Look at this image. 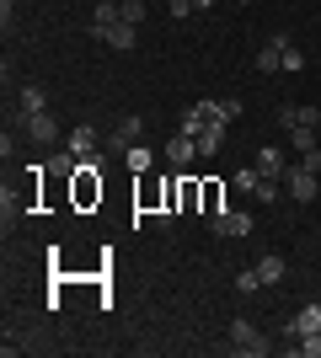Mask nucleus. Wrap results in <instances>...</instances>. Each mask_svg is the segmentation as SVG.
Here are the masks:
<instances>
[{
	"label": "nucleus",
	"mask_w": 321,
	"mask_h": 358,
	"mask_svg": "<svg viewBox=\"0 0 321 358\" xmlns=\"http://www.w3.org/2000/svg\"><path fill=\"white\" fill-rule=\"evenodd\" d=\"M199 107H204V118H209V123H220V129L241 118V102H236V96H220V102H199Z\"/></svg>",
	"instance_id": "12"
},
{
	"label": "nucleus",
	"mask_w": 321,
	"mask_h": 358,
	"mask_svg": "<svg viewBox=\"0 0 321 358\" xmlns=\"http://www.w3.org/2000/svg\"><path fill=\"white\" fill-rule=\"evenodd\" d=\"M48 107V96H43V86H38V80H27V86L16 91V123H27L32 113H43Z\"/></svg>",
	"instance_id": "7"
},
{
	"label": "nucleus",
	"mask_w": 321,
	"mask_h": 358,
	"mask_svg": "<svg viewBox=\"0 0 321 358\" xmlns=\"http://www.w3.org/2000/svg\"><path fill=\"white\" fill-rule=\"evenodd\" d=\"M171 16L183 22V16H193V0H171Z\"/></svg>",
	"instance_id": "29"
},
{
	"label": "nucleus",
	"mask_w": 321,
	"mask_h": 358,
	"mask_svg": "<svg viewBox=\"0 0 321 358\" xmlns=\"http://www.w3.org/2000/svg\"><path fill=\"white\" fill-rule=\"evenodd\" d=\"M257 278H262V284H268V289H278V284H284V278H290V262H284V257H278V252L257 257Z\"/></svg>",
	"instance_id": "11"
},
{
	"label": "nucleus",
	"mask_w": 321,
	"mask_h": 358,
	"mask_svg": "<svg viewBox=\"0 0 321 358\" xmlns=\"http://www.w3.org/2000/svg\"><path fill=\"white\" fill-rule=\"evenodd\" d=\"M257 182H262L257 166H241V171H230V187H236V193H246V198L257 193Z\"/></svg>",
	"instance_id": "15"
},
{
	"label": "nucleus",
	"mask_w": 321,
	"mask_h": 358,
	"mask_svg": "<svg viewBox=\"0 0 321 358\" xmlns=\"http://www.w3.org/2000/svg\"><path fill=\"white\" fill-rule=\"evenodd\" d=\"M284 193H290L294 203H311V198L321 193V177L311 166H290V171H284Z\"/></svg>",
	"instance_id": "2"
},
{
	"label": "nucleus",
	"mask_w": 321,
	"mask_h": 358,
	"mask_svg": "<svg viewBox=\"0 0 321 358\" xmlns=\"http://www.w3.org/2000/svg\"><path fill=\"white\" fill-rule=\"evenodd\" d=\"M284 43H290V38H268V48H257V70L262 75L284 70Z\"/></svg>",
	"instance_id": "13"
},
{
	"label": "nucleus",
	"mask_w": 321,
	"mask_h": 358,
	"mask_svg": "<svg viewBox=\"0 0 321 358\" xmlns=\"http://www.w3.org/2000/svg\"><path fill=\"white\" fill-rule=\"evenodd\" d=\"M76 198H80V203L102 198V177H97V171H76Z\"/></svg>",
	"instance_id": "14"
},
{
	"label": "nucleus",
	"mask_w": 321,
	"mask_h": 358,
	"mask_svg": "<svg viewBox=\"0 0 321 358\" xmlns=\"http://www.w3.org/2000/svg\"><path fill=\"white\" fill-rule=\"evenodd\" d=\"M294 123H300V107L284 102V107H278V129H294Z\"/></svg>",
	"instance_id": "27"
},
{
	"label": "nucleus",
	"mask_w": 321,
	"mask_h": 358,
	"mask_svg": "<svg viewBox=\"0 0 321 358\" xmlns=\"http://www.w3.org/2000/svg\"><path fill=\"white\" fill-rule=\"evenodd\" d=\"M290 145L306 155V150H316V129H290Z\"/></svg>",
	"instance_id": "24"
},
{
	"label": "nucleus",
	"mask_w": 321,
	"mask_h": 358,
	"mask_svg": "<svg viewBox=\"0 0 321 358\" xmlns=\"http://www.w3.org/2000/svg\"><path fill=\"white\" fill-rule=\"evenodd\" d=\"M300 166H311V171L321 177V150H306V155H300Z\"/></svg>",
	"instance_id": "28"
},
{
	"label": "nucleus",
	"mask_w": 321,
	"mask_h": 358,
	"mask_svg": "<svg viewBox=\"0 0 321 358\" xmlns=\"http://www.w3.org/2000/svg\"><path fill=\"white\" fill-rule=\"evenodd\" d=\"M236 6H252V0H236Z\"/></svg>",
	"instance_id": "32"
},
{
	"label": "nucleus",
	"mask_w": 321,
	"mask_h": 358,
	"mask_svg": "<svg viewBox=\"0 0 321 358\" xmlns=\"http://www.w3.org/2000/svg\"><path fill=\"white\" fill-rule=\"evenodd\" d=\"M16 6H22V0H0V16H6V22H11V11Z\"/></svg>",
	"instance_id": "30"
},
{
	"label": "nucleus",
	"mask_w": 321,
	"mask_h": 358,
	"mask_svg": "<svg viewBox=\"0 0 321 358\" xmlns=\"http://www.w3.org/2000/svg\"><path fill=\"white\" fill-rule=\"evenodd\" d=\"M294 129H321V107H300V123H294Z\"/></svg>",
	"instance_id": "25"
},
{
	"label": "nucleus",
	"mask_w": 321,
	"mask_h": 358,
	"mask_svg": "<svg viewBox=\"0 0 321 358\" xmlns=\"http://www.w3.org/2000/svg\"><path fill=\"white\" fill-rule=\"evenodd\" d=\"M220 139H225V129H204L199 134V161H214V155H220Z\"/></svg>",
	"instance_id": "18"
},
{
	"label": "nucleus",
	"mask_w": 321,
	"mask_h": 358,
	"mask_svg": "<svg viewBox=\"0 0 321 358\" xmlns=\"http://www.w3.org/2000/svg\"><path fill=\"white\" fill-rule=\"evenodd\" d=\"M139 134H145V123H139V118H123L118 129H113V139H107V155H123L129 145H139Z\"/></svg>",
	"instance_id": "10"
},
{
	"label": "nucleus",
	"mask_w": 321,
	"mask_h": 358,
	"mask_svg": "<svg viewBox=\"0 0 321 358\" xmlns=\"http://www.w3.org/2000/svg\"><path fill=\"white\" fill-rule=\"evenodd\" d=\"M16 129H22L32 145H54V129H59V123H54V113L43 107V113H32V118H27V123H16Z\"/></svg>",
	"instance_id": "6"
},
{
	"label": "nucleus",
	"mask_w": 321,
	"mask_h": 358,
	"mask_svg": "<svg viewBox=\"0 0 321 358\" xmlns=\"http://www.w3.org/2000/svg\"><path fill=\"white\" fill-rule=\"evenodd\" d=\"M113 22H123V16H118V0H97V11H92V32L113 27Z\"/></svg>",
	"instance_id": "16"
},
{
	"label": "nucleus",
	"mask_w": 321,
	"mask_h": 358,
	"mask_svg": "<svg viewBox=\"0 0 321 358\" xmlns=\"http://www.w3.org/2000/svg\"><path fill=\"white\" fill-rule=\"evenodd\" d=\"M294 353H300V358H321V331H306V337H294Z\"/></svg>",
	"instance_id": "21"
},
{
	"label": "nucleus",
	"mask_w": 321,
	"mask_h": 358,
	"mask_svg": "<svg viewBox=\"0 0 321 358\" xmlns=\"http://www.w3.org/2000/svg\"><path fill=\"white\" fill-rule=\"evenodd\" d=\"M252 198H257V203H273V198H278V182H273V177H262V182H257V193H252Z\"/></svg>",
	"instance_id": "26"
},
{
	"label": "nucleus",
	"mask_w": 321,
	"mask_h": 358,
	"mask_svg": "<svg viewBox=\"0 0 321 358\" xmlns=\"http://www.w3.org/2000/svg\"><path fill=\"white\" fill-rule=\"evenodd\" d=\"M300 70H306V54L294 43H284V75H300Z\"/></svg>",
	"instance_id": "23"
},
{
	"label": "nucleus",
	"mask_w": 321,
	"mask_h": 358,
	"mask_svg": "<svg viewBox=\"0 0 321 358\" xmlns=\"http://www.w3.org/2000/svg\"><path fill=\"white\" fill-rule=\"evenodd\" d=\"M262 171V177H273V182H284V171H290V155H284V145H262L257 150V161H252Z\"/></svg>",
	"instance_id": "5"
},
{
	"label": "nucleus",
	"mask_w": 321,
	"mask_h": 358,
	"mask_svg": "<svg viewBox=\"0 0 321 358\" xmlns=\"http://www.w3.org/2000/svg\"><path fill=\"white\" fill-rule=\"evenodd\" d=\"M123 166H129V171L139 177V171H150V166H155V155H150L145 145H129V150H123Z\"/></svg>",
	"instance_id": "17"
},
{
	"label": "nucleus",
	"mask_w": 321,
	"mask_h": 358,
	"mask_svg": "<svg viewBox=\"0 0 321 358\" xmlns=\"http://www.w3.org/2000/svg\"><path fill=\"white\" fill-rule=\"evenodd\" d=\"M214 236L246 241V236H252V214H241V209H220V214H214Z\"/></svg>",
	"instance_id": "3"
},
{
	"label": "nucleus",
	"mask_w": 321,
	"mask_h": 358,
	"mask_svg": "<svg viewBox=\"0 0 321 358\" xmlns=\"http://www.w3.org/2000/svg\"><path fill=\"white\" fill-rule=\"evenodd\" d=\"M209 6H214V0H193V11H209Z\"/></svg>",
	"instance_id": "31"
},
{
	"label": "nucleus",
	"mask_w": 321,
	"mask_h": 358,
	"mask_svg": "<svg viewBox=\"0 0 321 358\" xmlns=\"http://www.w3.org/2000/svg\"><path fill=\"white\" fill-rule=\"evenodd\" d=\"M118 16L129 27H139V22H145V0H118Z\"/></svg>",
	"instance_id": "22"
},
{
	"label": "nucleus",
	"mask_w": 321,
	"mask_h": 358,
	"mask_svg": "<svg viewBox=\"0 0 321 358\" xmlns=\"http://www.w3.org/2000/svg\"><path fill=\"white\" fill-rule=\"evenodd\" d=\"M306 331H321V299H311V305H300V310L284 321V337H306Z\"/></svg>",
	"instance_id": "4"
},
{
	"label": "nucleus",
	"mask_w": 321,
	"mask_h": 358,
	"mask_svg": "<svg viewBox=\"0 0 321 358\" xmlns=\"http://www.w3.org/2000/svg\"><path fill=\"white\" fill-rule=\"evenodd\" d=\"M262 289H268V284L257 278V268H241V273H236V294H262Z\"/></svg>",
	"instance_id": "20"
},
{
	"label": "nucleus",
	"mask_w": 321,
	"mask_h": 358,
	"mask_svg": "<svg viewBox=\"0 0 321 358\" xmlns=\"http://www.w3.org/2000/svg\"><path fill=\"white\" fill-rule=\"evenodd\" d=\"M166 161L177 166V171H187V166L199 161V139H187V134H171V139H166Z\"/></svg>",
	"instance_id": "9"
},
{
	"label": "nucleus",
	"mask_w": 321,
	"mask_h": 358,
	"mask_svg": "<svg viewBox=\"0 0 321 358\" xmlns=\"http://www.w3.org/2000/svg\"><path fill=\"white\" fill-rule=\"evenodd\" d=\"M64 150H76V155H92V123H80V129H70Z\"/></svg>",
	"instance_id": "19"
},
{
	"label": "nucleus",
	"mask_w": 321,
	"mask_h": 358,
	"mask_svg": "<svg viewBox=\"0 0 321 358\" xmlns=\"http://www.w3.org/2000/svg\"><path fill=\"white\" fill-rule=\"evenodd\" d=\"M230 353H246V358H257V353H268V337H262L252 321H230Z\"/></svg>",
	"instance_id": "1"
},
{
	"label": "nucleus",
	"mask_w": 321,
	"mask_h": 358,
	"mask_svg": "<svg viewBox=\"0 0 321 358\" xmlns=\"http://www.w3.org/2000/svg\"><path fill=\"white\" fill-rule=\"evenodd\" d=\"M97 43H107V48H118V54H129L134 48V38H139V27H129V22H113V27H102V32H92Z\"/></svg>",
	"instance_id": "8"
}]
</instances>
